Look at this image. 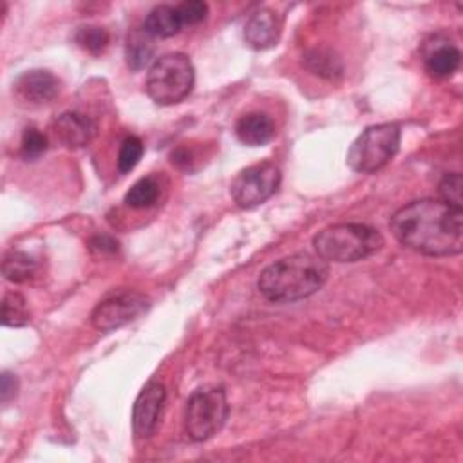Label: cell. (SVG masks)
Listing matches in <instances>:
<instances>
[{
  "label": "cell",
  "instance_id": "6da1fadb",
  "mask_svg": "<svg viewBox=\"0 0 463 463\" xmlns=\"http://www.w3.org/2000/svg\"><path fill=\"white\" fill-rule=\"evenodd\" d=\"M389 226L400 244L421 255L449 257L463 250V212L441 199H418L402 206Z\"/></svg>",
  "mask_w": 463,
  "mask_h": 463
},
{
  "label": "cell",
  "instance_id": "7a4b0ae2",
  "mask_svg": "<svg viewBox=\"0 0 463 463\" xmlns=\"http://www.w3.org/2000/svg\"><path fill=\"white\" fill-rule=\"evenodd\" d=\"M327 262L306 251L282 257L264 268L257 288L271 302H297L315 295L327 280Z\"/></svg>",
  "mask_w": 463,
  "mask_h": 463
},
{
  "label": "cell",
  "instance_id": "3957f363",
  "mask_svg": "<svg viewBox=\"0 0 463 463\" xmlns=\"http://www.w3.org/2000/svg\"><path fill=\"white\" fill-rule=\"evenodd\" d=\"M382 246V233L360 222L333 224L313 237V248L326 262H356L376 253Z\"/></svg>",
  "mask_w": 463,
  "mask_h": 463
},
{
  "label": "cell",
  "instance_id": "277c9868",
  "mask_svg": "<svg viewBox=\"0 0 463 463\" xmlns=\"http://www.w3.org/2000/svg\"><path fill=\"white\" fill-rule=\"evenodd\" d=\"M195 71L183 52H168L154 60L146 74V94L157 105H175L194 89Z\"/></svg>",
  "mask_w": 463,
  "mask_h": 463
},
{
  "label": "cell",
  "instance_id": "5b68a950",
  "mask_svg": "<svg viewBox=\"0 0 463 463\" xmlns=\"http://www.w3.org/2000/svg\"><path fill=\"white\" fill-rule=\"evenodd\" d=\"M402 130L396 123L367 127L351 145L347 165L358 174H374L383 168L400 148Z\"/></svg>",
  "mask_w": 463,
  "mask_h": 463
},
{
  "label": "cell",
  "instance_id": "8992f818",
  "mask_svg": "<svg viewBox=\"0 0 463 463\" xmlns=\"http://www.w3.org/2000/svg\"><path fill=\"white\" fill-rule=\"evenodd\" d=\"M228 418V400L222 387L206 385L192 392L184 409V432L192 441H206L217 434Z\"/></svg>",
  "mask_w": 463,
  "mask_h": 463
},
{
  "label": "cell",
  "instance_id": "52a82bcc",
  "mask_svg": "<svg viewBox=\"0 0 463 463\" xmlns=\"http://www.w3.org/2000/svg\"><path fill=\"white\" fill-rule=\"evenodd\" d=\"M280 184V170L275 163L264 161L239 172L232 181L230 194L237 206L255 208L266 203Z\"/></svg>",
  "mask_w": 463,
  "mask_h": 463
},
{
  "label": "cell",
  "instance_id": "ba28073f",
  "mask_svg": "<svg viewBox=\"0 0 463 463\" xmlns=\"http://www.w3.org/2000/svg\"><path fill=\"white\" fill-rule=\"evenodd\" d=\"M150 307V300L137 291H123L101 300L90 313V324L98 331H112L127 326Z\"/></svg>",
  "mask_w": 463,
  "mask_h": 463
},
{
  "label": "cell",
  "instance_id": "9c48e42d",
  "mask_svg": "<svg viewBox=\"0 0 463 463\" xmlns=\"http://www.w3.org/2000/svg\"><path fill=\"white\" fill-rule=\"evenodd\" d=\"M166 400V389L159 382H148L137 394L132 409V429L136 438H150L159 423Z\"/></svg>",
  "mask_w": 463,
  "mask_h": 463
},
{
  "label": "cell",
  "instance_id": "30bf717a",
  "mask_svg": "<svg viewBox=\"0 0 463 463\" xmlns=\"http://www.w3.org/2000/svg\"><path fill=\"white\" fill-rule=\"evenodd\" d=\"M96 123L81 112H63L56 118L52 132L56 139L67 148H81L96 136Z\"/></svg>",
  "mask_w": 463,
  "mask_h": 463
},
{
  "label": "cell",
  "instance_id": "8fae6325",
  "mask_svg": "<svg viewBox=\"0 0 463 463\" xmlns=\"http://www.w3.org/2000/svg\"><path fill=\"white\" fill-rule=\"evenodd\" d=\"M14 89L22 99L40 105V103H49L58 96L60 81L49 71L33 69L18 76Z\"/></svg>",
  "mask_w": 463,
  "mask_h": 463
},
{
  "label": "cell",
  "instance_id": "7c38bea8",
  "mask_svg": "<svg viewBox=\"0 0 463 463\" xmlns=\"http://www.w3.org/2000/svg\"><path fill=\"white\" fill-rule=\"evenodd\" d=\"M280 20L271 9L255 11L244 25V40L251 49L264 51L277 45L280 38Z\"/></svg>",
  "mask_w": 463,
  "mask_h": 463
},
{
  "label": "cell",
  "instance_id": "4fadbf2b",
  "mask_svg": "<svg viewBox=\"0 0 463 463\" xmlns=\"http://www.w3.org/2000/svg\"><path fill=\"white\" fill-rule=\"evenodd\" d=\"M235 134L241 143L248 146H262L275 136L273 119L264 112H248L239 118Z\"/></svg>",
  "mask_w": 463,
  "mask_h": 463
},
{
  "label": "cell",
  "instance_id": "5bb4252c",
  "mask_svg": "<svg viewBox=\"0 0 463 463\" xmlns=\"http://www.w3.org/2000/svg\"><path fill=\"white\" fill-rule=\"evenodd\" d=\"M181 16L177 13V7L174 5H156L145 18L143 29L152 36V38H170L177 34L183 29Z\"/></svg>",
  "mask_w": 463,
  "mask_h": 463
},
{
  "label": "cell",
  "instance_id": "9a60e30c",
  "mask_svg": "<svg viewBox=\"0 0 463 463\" xmlns=\"http://www.w3.org/2000/svg\"><path fill=\"white\" fill-rule=\"evenodd\" d=\"M461 61V52L450 43L436 45L425 54V71L432 78H449L452 76Z\"/></svg>",
  "mask_w": 463,
  "mask_h": 463
},
{
  "label": "cell",
  "instance_id": "2e32d148",
  "mask_svg": "<svg viewBox=\"0 0 463 463\" xmlns=\"http://www.w3.org/2000/svg\"><path fill=\"white\" fill-rule=\"evenodd\" d=\"M154 54H156L154 38L143 27L134 31L132 34H128L127 45H125V58H127V63L130 69L141 71L148 63H154L152 61Z\"/></svg>",
  "mask_w": 463,
  "mask_h": 463
},
{
  "label": "cell",
  "instance_id": "e0dca14e",
  "mask_svg": "<svg viewBox=\"0 0 463 463\" xmlns=\"http://www.w3.org/2000/svg\"><path fill=\"white\" fill-rule=\"evenodd\" d=\"M304 65L313 74L326 78V80H336L344 72L342 60L338 54H335L329 49H311L304 54Z\"/></svg>",
  "mask_w": 463,
  "mask_h": 463
},
{
  "label": "cell",
  "instance_id": "ac0fdd59",
  "mask_svg": "<svg viewBox=\"0 0 463 463\" xmlns=\"http://www.w3.org/2000/svg\"><path fill=\"white\" fill-rule=\"evenodd\" d=\"M2 273L11 282H27L36 273V260L25 251L13 250L4 257Z\"/></svg>",
  "mask_w": 463,
  "mask_h": 463
},
{
  "label": "cell",
  "instance_id": "d6986e66",
  "mask_svg": "<svg viewBox=\"0 0 463 463\" xmlns=\"http://www.w3.org/2000/svg\"><path fill=\"white\" fill-rule=\"evenodd\" d=\"M159 197V181L154 175L141 177L125 194V204L136 210L150 208Z\"/></svg>",
  "mask_w": 463,
  "mask_h": 463
},
{
  "label": "cell",
  "instance_id": "ffe728a7",
  "mask_svg": "<svg viewBox=\"0 0 463 463\" xmlns=\"http://www.w3.org/2000/svg\"><path fill=\"white\" fill-rule=\"evenodd\" d=\"M31 313L24 295L7 291L2 298V324L7 327H22L29 322Z\"/></svg>",
  "mask_w": 463,
  "mask_h": 463
},
{
  "label": "cell",
  "instance_id": "44dd1931",
  "mask_svg": "<svg viewBox=\"0 0 463 463\" xmlns=\"http://www.w3.org/2000/svg\"><path fill=\"white\" fill-rule=\"evenodd\" d=\"M76 43L92 52L98 54L101 51H105V47L109 45V33L103 27H96V25H87V27H80L74 34Z\"/></svg>",
  "mask_w": 463,
  "mask_h": 463
},
{
  "label": "cell",
  "instance_id": "7402d4cb",
  "mask_svg": "<svg viewBox=\"0 0 463 463\" xmlns=\"http://www.w3.org/2000/svg\"><path fill=\"white\" fill-rule=\"evenodd\" d=\"M143 156V141L136 136H128L123 139L118 154V170L121 174L130 172Z\"/></svg>",
  "mask_w": 463,
  "mask_h": 463
},
{
  "label": "cell",
  "instance_id": "603a6c76",
  "mask_svg": "<svg viewBox=\"0 0 463 463\" xmlns=\"http://www.w3.org/2000/svg\"><path fill=\"white\" fill-rule=\"evenodd\" d=\"M47 136L42 134L36 127H27L22 134L20 154L24 159H38L47 150Z\"/></svg>",
  "mask_w": 463,
  "mask_h": 463
},
{
  "label": "cell",
  "instance_id": "cb8c5ba5",
  "mask_svg": "<svg viewBox=\"0 0 463 463\" xmlns=\"http://www.w3.org/2000/svg\"><path fill=\"white\" fill-rule=\"evenodd\" d=\"M438 194L443 203L461 208V174H445V177L439 181Z\"/></svg>",
  "mask_w": 463,
  "mask_h": 463
},
{
  "label": "cell",
  "instance_id": "d4e9b609",
  "mask_svg": "<svg viewBox=\"0 0 463 463\" xmlns=\"http://www.w3.org/2000/svg\"><path fill=\"white\" fill-rule=\"evenodd\" d=\"M177 7V13L181 16L183 25H197L201 24L208 14V5L201 0H186Z\"/></svg>",
  "mask_w": 463,
  "mask_h": 463
},
{
  "label": "cell",
  "instance_id": "484cf974",
  "mask_svg": "<svg viewBox=\"0 0 463 463\" xmlns=\"http://www.w3.org/2000/svg\"><path fill=\"white\" fill-rule=\"evenodd\" d=\"M0 394H2V402L7 403L11 398L16 396V391H18V380L14 374L11 373H4L2 374V387H0Z\"/></svg>",
  "mask_w": 463,
  "mask_h": 463
}]
</instances>
